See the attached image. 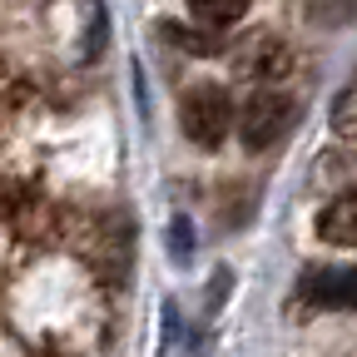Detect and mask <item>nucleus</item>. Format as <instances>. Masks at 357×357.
Masks as SVG:
<instances>
[{
    "instance_id": "423d86ee",
    "label": "nucleus",
    "mask_w": 357,
    "mask_h": 357,
    "mask_svg": "<svg viewBox=\"0 0 357 357\" xmlns=\"http://www.w3.org/2000/svg\"><path fill=\"white\" fill-rule=\"evenodd\" d=\"M253 50H258V55H238V70H248V75H258V79H278V70H283V45H278L273 35H253Z\"/></svg>"
},
{
    "instance_id": "20e7f679",
    "label": "nucleus",
    "mask_w": 357,
    "mask_h": 357,
    "mask_svg": "<svg viewBox=\"0 0 357 357\" xmlns=\"http://www.w3.org/2000/svg\"><path fill=\"white\" fill-rule=\"evenodd\" d=\"M318 238L323 243H337V248H357V189L337 194L318 213Z\"/></svg>"
},
{
    "instance_id": "f257e3e1",
    "label": "nucleus",
    "mask_w": 357,
    "mask_h": 357,
    "mask_svg": "<svg viewBox=\"0 0 357 357\" xmlns=\"http://www.w3.org/2000/svg\"><path fill=\"white\" fill-rule=\"evenodd\" d=\"M178 124H184V134L199 149H213V144H223V134L234 129V105L218 84H194V89H184V100H178Z\"/></svg>"
},
{
    "instance_id": "0eeeda50",
    "label": "nucleus",
    "mask_w": 357,
    "mask_h": 357,
    "mask_svg": "<svg viewBox=\"0 0 357 357\" xmlns=\"http://www.w3.org/2000/svg\"><path fill=\"white\" fill-rule=\"evenodd\" d=\"M307 15L318 25H352L357 20V0H307Z\"/></svg>"
},
{
    "instance_id": "7ed1b4c3",
    "label": "nucleus",
    "mask_w": 357,
    "mask_h": 357,
    "mask_svg": "<svg viewBox=\"0 0 357 357\" xmlns=\"http://www.w3.org/2000/svg\"><path fill=\"white\" fill-rule=\"evenodd\" d=\"M298 293L312 307H357V268H307Z\"/></svg>"
},
{
    "instance_id": "1a4fd4ad",
    "label": "nucleus",
    "mask_w": 357,
    "mask_h": 357,
    "mask_svg": "<svg viewBox=\"0 0 357 357\" xmlns=\"http://www.w3.org/2000/svg\"><path fill=\"white\" fill-rule=\"evenodd\" d=\"M333 124H337V134H357V84L347 89L342 100H337V109H333Z\"/></svg>"
},
{
    "instance_id": "f03ea898",
    "label": "nucleus",
    "mask_w": 357,
    "mask_h": 357,
    "mask_svg": "<svg viewBox=\"0 0 357 357\" xmlns=\"http://www.w3.org/2000/svg\"><path fill=\"white\" fill-rule=\"evenodd\" d=\"M293 114H298V105L283 95V89H258V95L238 109V139L248 149H268L293 129Z\"/></svg>"
},
{
    "instance_id": "6e6552de",
    "label": "nucleus",
    "mask_w": 357,
    "mask_h": 357,
    "mask_svg": "<svg viewBox=\"0 0 357 357\" xmlns=\"http://www.w3.org/2000/svg\"><path fill=\"white\" fill-rule=\"evenodd\" d=\"M164 35L169 40H178L184 50H204V55H213L218 50V40L213 35H204V30H184V25H164Z\"/></svg>"
},
{
    "instance_id": "39448f33",
    "label": "nucleus",
    "mask_w": 357,
    "mask_h": 357,
    "mask_svg": "<svg viewBox=\"0 0 357 357\" xmlns=\"http://www.w3.org/2000/svg\"><path fill=\"white\" fill-rule=\"evenodd\" d=\"M189 10L204 30H229L248 15V0H189Z\"/></svg>"
}]
</instances>
